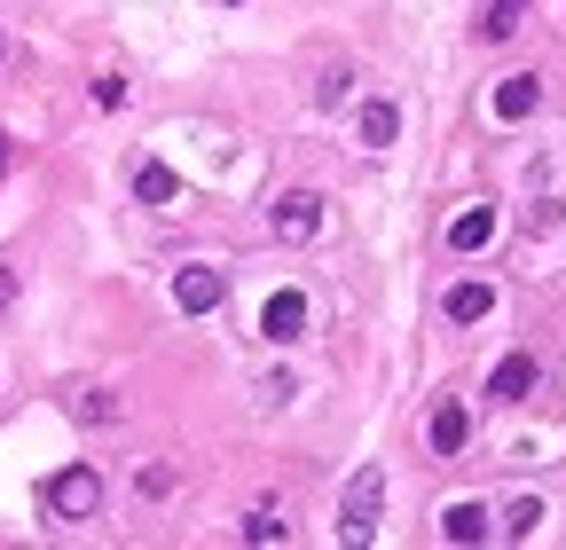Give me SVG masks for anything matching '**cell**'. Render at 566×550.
Segmentation results:
<instances>
[{"label":"cell","instance_id":"9c48e42d","mask_svg":"<svg viewBox=\"0 0 566 550\" xmlns=\"http://www.w3.org/2000/svg\"><path fill=\"white\" fill-rule=\"evenodd\" d=\"M449 252H480L488 236H495V204H464V213H449Z\"/></svg>","mask_w":566,"mask_h":550},{"label":"cell","instance_id":"ba28073f","mask_svg":"<svg viewBox=\"0 0 566 550\" xmlns=\"http://www.w3.org/2000/svg\"><path fill=\"white\" fill-rule=\"evenodd\" d=\"M535 103H543V80H535V72H512L504 87H495V118H504V126L535 118Z\"/></svg>","mask_w":566,"mask_h":550},{"label":"cell","instance_id":"ac0fdd59","mask_svg":"<svg viewBox=\"0 0 566 550\" xmlns=\"http://www.w3.org/2000/svg\"><path fill=\"white\" fill-rule=\"evenodd\" d=\"M252 393H260L268 409H283V401H292V393H300V378H292V370H268V378H260Z\"/></svg>","mask_w":566,"mask_h":550},{"label":"cell","instance_id":"6da1fadb","mask_svg":"<svg viewBox=\"0 0 566 550\" xmlns=\"http://www.w3.org/2000/svg\"><path fill=\"white\" fill-rule=\"evenodd\" d=\"M378 511H386V464H363L346 479V504H338V550H370Z\"/></svg>","mask_w":566,"mask_h":550},{"label":"cell","instance_id":"52a82bcc","mask_svg":"<svg viewBox=\"0 0 566 550\" xmlns=\"http://www.w3.org/2000/svg\"><path fill=\"white\" fill-rule=\"evenodd\" d=\"M488 535H495V527H488V504H472V496H464V504H449V511H441V542L472 550V542H488Z\"/></svg>","mask_w":566,"mask_h":550},{"label":"cell","instance_id":"7402d4cb","mask_svg":"<svg viewBox=\"0 0 566 550\" xmlns=\"http://www.w3.org/2000/svg\"><path fill=\"white\" fill-rule=\"evenodd\" d=\"M0 173H9V134H0Z\"/></svg>","mask_w":566,"mask_h":550},{"label":"cell","instance_id":"e0dca14e","mask_svg":"<svg viewBox=\"0 0 566 550\" xmlns=\"http://www.w3.org/2000/svg\"><path fill=\"white\" fill-rule=\"evenodd\" d=\"M346 95H354V72H346V63H331V72H323V87H315V103H323V110H338Z\"/></svg>","mask_w":566,"mask_h":550},{"label":"cell","instance_id":"603a6c76","mask_svg":"<svg viewBox=\"0 0 566 550\" xmlns=\"http://www.w3.org/2000/svg\"><path fill=\"white\" fill-rule=\"evenodd\" d=\"M0 63H9V40H0Z\"/></svg>","mask_w":566,"mask_h":550},{"label":"cell","instance_id":"8fae6325","mask_svg":"<svg viewBox=\"0 0 566 550\" xmlns=\"http://www.w3.org/2000/svg\"><path fill=\"white\" fill-rule=\"evenodd\" d=\"M237 535H244L252 550H268V542H292V519H283V504H252Z\"/></svg>","mask_w":566,"mask_h":550},{"label":"cell","instance_id":"5bb4252c","mask_svg":"<svg viewBox=\"0 0 566 550\" xmlns=\"http://www.w3.org/2000/svg\"><path fill=\"white\" fill-rule=\"evenodd\" d=\"M394 134H401V110L378 95V103H363V142L370 150H394Z\"/></svg>","mask_w":566,"mask_h":550},{"label":"cell","instance_id":"3957f363","mask_svg":"<svg viewBox=\"0 0 566 550\" xmlns=\"http://www.w3.org/2000/svg\"><path fill=\"white\" fill-rule=\"evenodd\" d=\"M268 229H275L283 244H307V236H323V197H315V189L275 197V204H268Z\"/></svg>","mask_w":566,"mask_h":550},{"label":"cell","instance_id":"30bf717a","mask_svg":"<svg viewBox=\"0 0 566 550\" xmlns=\"http://www.w3.org/2000/svg\"><path fill=\"white\" fill-rule=\"evenodd\" d=\"M441 315H449V322H488V315H495V292H488V284H449V292H441Z\"/></svg>","mask_w":566,"mask_h":550},{"label":"cell","instance_id":"7c38bea8","mask_svg":"<svg viewBox=\"0 0 566 550\" xmlns=\"http://www.w3.org/2000/svg\"><path fill=\"white\" fill-rule=\"evenodd\" d=\"M472 441V417H464V401H441L433 409V456H457Z\"/></svg>","mask_w":566,"mask_h":550},{"label":"cell","instance_id":"5b68a950","mask_svg":"<svg viewBox=\"0 0 566 550\" xmlns=\"http://www.w3.org/2000/svg\"><path fill=\"white\" fill-rule=\"evenodd\" d=\"M260 338H268V347H300V338H307V292H268Z\"/></svg>","mask_w":566,"mask_h":550},{"label":"cell","instance_id":"44dd1931","mask_svg":"<svg viewBox=\"0 0 566 550\" xmlns=\"http://www.w3.org/2000/svg\"><path fill=\"white\" fill-rule=\"evenodd\" d=\"M17 299V267H0V307H9Z\"/></svg>","mask_w":566,"mask_h":550},{"label":"cell","instance_id":"7a4b0ae2","mask_svg":"<svg viewBox=\"0 0 566 550\" xmlns=\"http://www.w3.org/2000/svg\"><path fill=\"white\" fill-rule=\"evenodd\" d=\"M40 496H48L55 519H95V511H103V472H95V464H71V472L48 479Z\"/></svg>","mask_w":566,"mask_h":550},{"label":"cell","instance_id":"d6986e66","mask_svg":"<svg viewBox=\"0 0 566 550\" xmlns=\"http://www.w3.org/2000/svg\"><path fill=\"white\" fill-rule=\"evenodd\" d=\"M134 488H142V496H166V488H174V472H166V464H142V472H134Z\"/></svg>","mask_w":566,"mask_h":550},{"label":"cell","instance_id":"ffe728a7","mask_svg":"<svg viewBox=\"0 0 566 550\" xmlns=\"http://www.w3.org/2000/svg\"><path fill=\"white\" fill-rule=\"evenodd\" d=\"M80 417H95V425H111V417H118V401H111V393H80Z\"/></svg>","mask_w":566,"mask_h":550},{"label":"cell","instance_id":"8992f818","mask_svg":"<svg viewBox=\"0 0 566 550\" xmlns=\"http://www.w3.org/2000/svg\"><path fill=\"white\" fill-rule=\"evenodd\" d=\"M535 385H543V362H535V355H504V362L488 370V393H495V401H527Z\"/></svg>","mask_w":566,"mask_h":550},{"label":"cell","instance_id":"277c9868","mask_svg":"<svg viewBox=\"0 0 566 550\" xmlns=\"http://www.w3.org/2000/svg\"><path fill=\"white\" fill-rule=\"evenodd\" d=\"M221 299H229V275H221V267H205V260H189V267L174 275V307H181V315H212Z\"/></svg>","mask_w":566,"mask_h":550},{"label":"cell","instance_id":"9a60e30c","mask_svg":"<svg viewBox=\"0 0 566 550\" xmlns=\"http://www.w3.org/2000/svg\"><path fill=\"white\" fill-rule=\"evenodd\" d=\"M520 9H527V0H488V17H480V40H512V32H520Z\"/></svg>","mask_w":566,"mask_h":550},{"label":"cell","instance_id":"4fadbf2b","mask_svg":"<svg viewBox=\"0 0 566 550\" xmlns=\"http://www.w3.org/2000/svg\"><path fill=\"white\" fill-rule=\"evenodd\" d=\"M134 197H142V204H174V197H181L174 166H158V158H142V166H134Z\"/></svg>","mask_w":566,"mask_h":550},{"label":"cell","instance_id":"2e32d148","mask_svg":"<svg viewBox=\"0 0 566 550\" xmlns=\"http://www.w3.org/2000/svg\"><path fill=\"white\" fill-rule=\"evenodd\" d=\"M543 519H551V511H543V504H535V496H520V504H512V511H504V535H512V542H527V535H535V527H543Z\"/></svg>","mask_w":566,"mask_h":550}]
</instances>
